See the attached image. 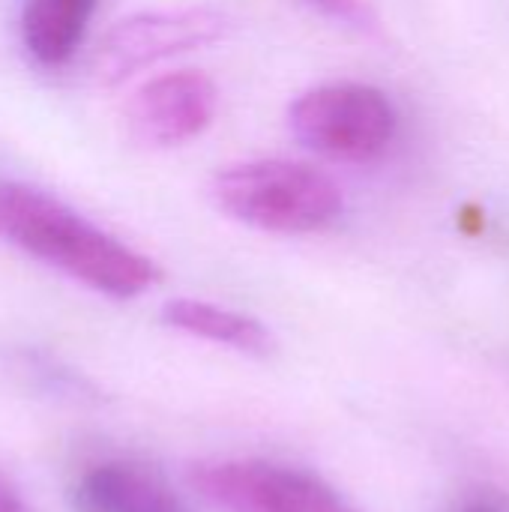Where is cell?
<instances>
[{"mask_svg": "<svg viewBox=\"0 0 509 512\" xmlns=\"http://www.w3.org/2000/svg\"><path fill=\"white\" fill-rule=\"evenodd\" d=\"M0 237L114 300H132L159 282L147 255L24 183H0Z\"/></svg>", "mask_w": 509, "mask_h": 512, "instance_id": "obj_1", "label": "cell"}, {"mask_svg": "<svg viewBox=\"0 0 509 512\" xmlns=\"http://www.w3.org/2000/svg\"><path fill=\"white\" fill-rule=\"evenodd\" d=\"M210 198L228 219L267 234H315L345 210V195L330 174L291 159L228 165L213 177Z\"/></svg>", "mask_w": 509, "mask_h": 512, "instance_id": "obj_2", "label": "cell"}, {"mask_svg": "<svg viewBox=\"0 0 509 512\" xmlns=\"http://www.w3.org/2000/svg\"><path fill=\"white\" fill-rule=\"evenodd\" d=\"M288 123L306 150L348 165L384 159L399 135L393 99L360 81H333L306 90L291 105Z\"/></svg>", "mask_w": 509, "mask_h": 512, "instance_id": "obj_3", "label": "cell"}, {"mask_svg": "<svg viewBox=\"0 0 509 512\" xmlns=\"http://www.w3.org/2000/svg\"><path fill=\"white\" fill-rule=\"evenodd\" d=\"M225 30L228 18L210 6L129 15L99 39L93 51V78L105 87H117L162 60L219 42Z\"/></svg>", "mask_w": 509, "mask_h": 512, "instance_id": "obj_4", "label": "cell"}, {"mask_svg": "<svg viewBox=\"0 0 509 512\" xmlns=\"http://www.w3.org/2000/svg\"><path fill=\"white\" fill-rule=\"evenodd\" d=\"M192 486L222 512H360L318 474L264 459L198 465Z\"/></svg>", "mask_w": 509, "mask_h": 512, "instance_id": "obj_5", "label": "cell"}, {"mask_svg": "<svg viewBox=\"0 0 509 512\" xmlns=\"http://www.w3.org/2000/svg\"><path fill=\"white\" fill-rule=\"evenodd\" d=\"M219 90L198 69L147 78L126 102V126L144 147H180L201 138L216 120Z\"/></svg>", "mask_w": 509, "mask_h": 512, "instance_id": "obj_6", "label": "cell"}, {"mask_svg": "<svg viewBox=\"0 0 509 512\" xmlns=\"http://www.w3.org/2000/svg\"><path fill=\"white\" fill-rule=\"evenodd\" d=\"M75 512H195L147 465L132 459H102L87 465L72 483Z\"/></svg>", "mask_w": 509, "mask_h": 512, "instance_id": "obj_7", "label": "cell"}, {"mask_svg": "<svg viewBox=\"0 0 509 512\" xmlns=\"http://www.w3.org/2000/svg\"><path fill=\"white\" fill-rule=\"evenodd\" d=\"M96 9L99 0H24L18 24L27 54L48 69L69 63Z\"/></svg>", "mask_w": 509, "mask_h": 512, "instance_id": "obj_8", "label": "cell"}, {"mask_svg": "<svg viewBox=\"0 0 509 512\" xmlns=\"http://www.w3.org/2000/svg\"><path fill=\"white\" fill-rule=\"evenodd\" d=\"M162 321L180 333H189V336H198L204 342L225 345L231 351L252 354V357H267L276 345L273 333L258 318L237 312V309L207 303V300L177 297V300L165 303Z\"/></svg>", "mask_w": 509, "mask_h": 512, "instance_id": "obj_9", "label": "cell"}, {"mask_svg": "<svg viewBox=\"0 0 509 512\" xmlns=\"http://www.w3.org/2000/svg\"><path fill=\"white\" fill-rule=\"evenodd\" d=\"M303 3L318 9L321 15L333 18V21L348 24V27H369V21H372L363 0H303Z\"/></svg>", "mask_w": 509, "mask_h": 512, "instance_id": "obj_10", "label": "cell"}, {"mask_svg": "<svg viewBox=\"0 0 509 512\" xmlns=\"http://www.w3.org/2000/svg\"><path fill=\"white\" fill-rule=\"evenodd\" d=\"M453 512H509V504L504 498H495V495H486V492H480V495H465Z\"/></svg>", "mask_w": 509, "mask_h": 512, "instance_id": "obj_11", "label": "cell"}, {"mask_svg": "<svg viewBox=\"0 0 509 512\" xmlns=\"http://www.w3.org/2000/svg\"><path fill=\"white\" fill-rule=\"evenodd\" d=\"M0 512H30L24 498L18 495V489L3 474H0Z\"/></svg>", "mask_w": 509, "mask_h": 512, "instance_id": "obj_12", "label": "cell"}]
</instances>
